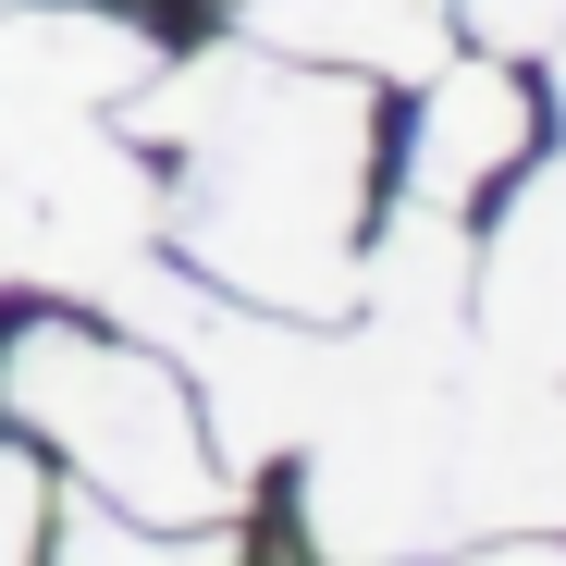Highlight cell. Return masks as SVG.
I'll use <instances>...</instances> for the list:
<instances>
[{
  "label": "cell",
  "instance_id": "obj_2",
  "mask_svg": "<svg viewBox=\"0 0 566 566\" xmlns=\"http://www.w3.org/2000/svg\"><path fill=\"white\" fill-rule=\"evenodd\" d=\"M0 431H25L50 468H74V493H99L148 530H222L234 468L210 455V419L185 395V369L148 333L25 308L0 333Z\"/></svg>",
  "mask_w": 566,
  "mask_h": 566
},
{
  "label": "cell",
  "instance_id": "obj_8",
  "mask_svg": "<svg viewBox=\"0 0 566 566\" xmlns=\"http://www.w3.org/2000/svg\"><path fill=\"white\" fill-rule=\"evenodd\" d=\"M222 13H234V38H259L283 62H333V74H369V86H419L455 50L443 0H222Z\"/></svg>",
  "mask_w": 566,
  "mask_h": 566
},
{
  "label": "cell",
  "instance_id": "obj_11",
  "mask_svg": "<svg viewBox=\"0 0 566 566\" xmlns=\"http://www.w3.org/2000/svg\"><path fill=\"white\" fill-rule=\"evenodd\" d=\"M542 62H554V124H566V38H554V50H542Z\"/></svg>",
  "mask_w": 566,
  "mask_h": 566
},
{
  "label": "cell",
  "instance_id": "obj_4",
  "mask_svg": "<svg viewBox=\"0 0 566 566\" xmlns=\"http://www.w3.org/2000/svg\"><path fill=\"white\" fill-rule=\"evenodd\" d=\"M566 530V369H530L468 333L443 369V530L455 542H530Z\"/></svg>",
  "mask_w": 566,
  "mask_h": 566
},
{
  "label": "cell",
  "instance_id": "obj_6",
  "mask_svg": "<svg viewBox=\"0 0 566 566\" xmlns=\"http://www.w3.org/2000/svg\"><path fill=\"white\" fill-rule=\"evenodd\" d=\"M468 321H481V345H505V357H530V369H566V148L517 185L505 222L481 234Z\"/></svg>",
  "mask_w": 566,
  "mask_h": 566
},
{
  "label": "cell",
  "instance_id": "obj_1",
  "mask_svg": "<svg viewBox=\"0 0 566 566\" xmlns=\"http://www.w3.org/2000/svg\"><path fill=\"white\" fill-rule=\"evenodd\" d=\"M124 112H136V148L160 160V247L185 271H210L222 296L296 308V321H345L369 210H382L369 74L222 38L185 62L160 50V74Z\"/></svg>",
  "mask_w": 566,
  "mask_h": 566
},
{
  "label": "cell",
  "instance_id": "obj_3",
  "mask_svg": "<svg viewBox=\"0 0 566 566\" xmlns=\"http://www.w3.org/2000/svg\"><path fill=\"white\" fill-rule=\"evenodd\" d=\"M160 247V160L112 112L0 86V296H99Z\"/></svg>",
  "mask_w": 566,
  "mask_h": 566
},
{
  "label": "cell",
  "instance_id": "obj_5",
  "mask_svg": "<svg viewBox=\"0 0 566 566\" xmlns=\"http://www.w3.org/2000/svg\"><path fill=\"white\" fill-rule=\"evenodd\" d=\"M542 112H530V74L505 50H443L419 74V124H407V198L419 210H468V198H493V185L530 160Z\"/></svg>",
  "mask_w": 566,
  "mask_h": 566
},
{
  "label": "cell",
  "instance_id": "obj_9",
  "mask_svg": "<svg viewBox=\"0 0 566 566\" xmlns=\"http://www.w3.org/2000/svg\"><path fill=\"white\" fill-rule=\"evenodd\" d=\"M468 50H505V62H542L566 38V0H443Z\"/></svg>",
  "mask_w": 566,
  "mask_h": 566
},
{
  "label": "cell",
  "instance_id": "obj_10",
  "mask_svg": "<svg viewBox=\"0 0 566 566\" xmlns=\"http://www.w3.org/2000/svg\"><path fill=\"white\" fill-rule=\"evenodd\" d=\"M13 554H50V468L25 431H0V566Z\"/></svg>",
  "mask_w": 566,
  "mask_h": 566
},
{
  "label": "cell",
  "instance_id": "obj_7",
  "mask_svg": "<svg viewBox=\"0 0 566 566\" xmlns=\"http://www.w3.org/2000/svg\"><path fill=\"white\" fill-rule=\"evenodd\" d=\"M148 74H160V38L136 13H99V0H0V86H25V99L124 112Z\"/></svg>",
  "mask_w": 566,
  "mask_h": 566
}]
</instances>
